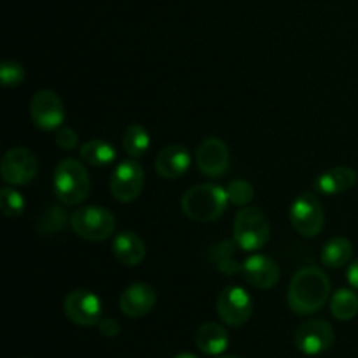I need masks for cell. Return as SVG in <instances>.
<instances>
[{
    "label": "cell",
    "mask_w": 358,
    "mask_h": 358,
    "mask_svg": "<svg viewBox=\"0 0 358 358\" xmlns=\"http://www.w3.org/2000/svg\"><path fill=\"white\" fill-rule=\"evenodd\" d=\"M289 215L294 229L303 236L315 238L324 229L325 213L313 192H301L290 205Z\"/></svg>",
    "instance_id": "cell-6"
},
{
    "label": "cell",
    "mask_w": 358,
    "mask_h": 358,
    "mask_svg": "<svg viewBox=\"0 0 358 358\" xmlns=\"http://www.w3.org/2000/svg\"><path fill=\"white\" fill-rule=\"evenodd\" d=\"M294 343L304 355H320L334 343V329L327 320H308L296 329Z\"/></svg>",
    "instance_id": "cell-12"
},
{
    "label": "cell",
    "mask_w": 358,
    "mask_h": 358,
    "mask_svg": "<svg viewBox=\"0 0 358 358\" xmlns=\"http://www.w3.org/2000/svg\"><path fill=\"white\" fill-rule=\"evenodd\" d=\"M0 210L9 219L20 217L24 212V198L16 189L3 187L0 191Z\"/></svg>",
    "instance_id": "cell-27"
},
{
    "label": "cell",
    "mask_w": 358,
    "mask_h": 358,
    "mask_svg": "<svg viewBox=\"0 0 358 358\" xmlns=\"http://www.w3.org/2000/svg\"><path fill=\"white\" fill-rule=\"evenodd\" d=\"M358 175L350 166H336L315 178V191L325 196L343 194L357 184Z\"/></svg>",
    "instance_id": "cell-17"
},
{
    "label": "cell",
    "mask_w": 358,
    "mask_h": 358,
    "mask_svg": "<svg viewBox=\"0 0 358 358\" xmlns=\"http://www.w3.org/2000/svg\"><path fill=\"white\" fill-rule=\"evenodd\" d=\"M122 147H124L126 154L133 159L142 157L150 147V136L147 129L142 124L128 126L124 135H122Z\"/></svg>",
    "instance_id": "cell-25"
},
{
    "label": "cell",
    "mask_w": 358,
    "mask_h": 358,
    "mask_svg": "<svg viewBox=\"0 0 358 358\" xmlns=\"http://www.w3.org/2000/svg\"><path fill=\"white\" fill-rule=\"evenodd\" d=\"M98 331L103 338H115L121 332V325L115 318H101L100 324H98Z\"/></svg>",
    "instance_id": "cell-30"
},
{
    "label": "cell",
    "mask_w": 358,
    "mask_h": 358,
    "mask_svg": "<svg viewBox=\"0 0 358 358\" xmlns=\"http://www.w3.org/2000/svg\"><path fill=\"white\" fill-rule=\"evenodd\" d=\"M217 313L226 325L240 327L250 320L254 313V301L243 287H226L217 301Z\"/></svg>",
    "instance_id": "cell-8"
},
{
    "label": "cell",
    "mask_w": 358,
    "mask_h": 358,
    "mask_svg": "<svg viewBox=\"0 0 358 358\" xmlns=\"http://www.w3.org/2000/svg\"><path fill=\"white\" fill-rule=\"evenodd\" d=\"M55 142L59 149L69 152V150L77 149V145H79V135H77L76 129L69 128V126H59V128L56 129Z\"/></svg>",
    "instance_id": "cell-29"
},
{
    "label": "cell",
    "mask_w": 358,
    "mask_h": 358,
    "mask_svg": "<svg viewBox=\"0 0 358 358\" xmlns=\"http://www.w3.org/2000/svg\"><path fill=\"white\" fill-rule=\"evenodd\" d=\"M331 296V282L320 268L308 266L292 276L287 301L294 313L313 315L320 311Z\"/></svg>",
    "instance_id": "cell-1"
},
{
    "label": "cell",
    "mask_w": 358,
    "mask_h": 358,
    "mask_svg": "<svg viewBox=\"0 0 358 358\" xmlns=\"http://www.w3.org/2000/svg\"><path fill=\"white\" fill-rule=\"evenodd\" d=\"M331 313L339 322H348L358 315V296L350 289L336 290L331 297Z\"/></svg>",
    "instance_id": "cell-22"
},
{
    "label": "cell",
    "mask_w": 358,
    "mask_h": 358,
    "mask_svg": "<svg viewBox=\"0 0 358 358\" xmlns=\"http://www.w3.org/2000/svg\"><path fill=\"white\" fill-rule=\"evenodd\" d=\"M24 72L23 65L14 59H6V62L0 63V83L6 87H16L20 86L24 80Z\"/></svg>",
    "instance_id": "cell-28"
},
{
    "label": "cell",
    "mask_w": 358,
    "mask_h": 358,
    "mask_svg": "<svg viewBox=\"0 0 358 358\" xmlns=\"http://www.w3.org/2000/svg\"><path fill=\"white\" fill-rule=\"evenodd\" d=\"M229 205L227 191L215 184H199L180 199L182 212L196 222H215Z\"/></svg>",
    "instance_id": "cell-2"
},
{
    "label": "cell",
    "mask_w": 358,
    "mask_h": 358,
    "mask_svg": "<svg viewBox=\"0 0 358 358\" xmlns=\"http://www.w3.org/2000/svg\"><path fill=\"white\" fill-rule=\"evenodd\" d=\"M145 182V171L135 159H126L114 168L110 175V194L119 203H131L140 196Z\"/></svg>",
    "instance_id": "cell-7"
},
{
    "label": "cell",
    "mask_w": 358,
    "mask_h": 358,
    "mask_svg": "<svg viewBox=\"0 0 358 358\" xmlns=\"http://www.w3.org/2000/svg\"><path fill=\"white\" fill-rule=\"evenodd\" d=\"M38 163L30 149L13 147L2 157L0 173L2 180L9 185H27L37 177Z\"/></svg>",
    "instance_id": "cell-9"
},
{
    "label": "cell",
    "mask_w": 358,
    "mask_h": 358,
    "mask_svg": "<svg viewBox=\"0 0 358 358\" xmlns=\"http://www.w3.org/2000/svg\"><path fill=\"white\" fill-rule=\"evenodd\" d=\"M69 213L63 206L49 205L44 212L41 213V217L37 219V231L44 236H52V234L62 233L63 227L69 222Z\"/></svg>",
    "instance_id": "cell-24"
},
{
    "label": "cell",
    "mask_w": 358,
    "mask_h": 358,
    "mask_svg": "<svg viewBox=\"0 0 358 358\" xmlns=\"http://www.w3.org/2000/svg\"><path fill=\"white\" fill-rule=\"evenodd\" d=\"M245 280L250 283L254 289L259 290H268L278 283L280 280V268L271 257L262 254H255L248 257L243 262L241 268Z\"/></svg>",
    "instance_id": "cell-15"
},
{
    "label": "cell",
    "mask_w": 358,
    "mask_h": 358,
    "mask_svg": "<svg viewBox=\"0 0 358 358\" xmlns=\"http://www.w3.org/2000/svg\"><path fill=\"white\" fill-rule=\"evenodd\" d=\"M112 254L121 264L138 266L145 259V243L133 231H122L112 240Z\"/></svg>",
    "instance_id": "cell-18"
},
{
    "label": "cell",
    "mask_w": 358,
    "mask_h": 358,
    "mask_svg": "<svg viewBox=\"0 0 358 358\" xmlns=\"http://www.w3.org/2000/svg\"><path fill=\"white\" fill-rule=\"evenodd\" d=\"M220 358H240V357H220Z\"/></svg>",
    "instance_id": "cell-33"
},
{
    "label": "cell",
    "mask_w": 358,
    "mask_h": 358,
    "mask_svg": "<svg viewBox=\"0 0 358 358\" xmlns=\"http://www.w3.org/2000/svg\"><path fill=\"white\" fill-rule=\"evenodd\" d=\"M194 341L199 352L206 353V355H220L229 346V336L220 324L206 322L196 331Z\"/></svg>",
    "instance_id": "cell-19"
},
{
    "label": "cell",
    "mask_w": 358,
    "mask_h": 358,
    "mask_svg": "<svg viewBox=\"0 0 358 358\" xmlns=\"http://www.w3.org/2000/svg\"><path fill=\"white\" fill-rule=\"evenodd\" d=\"M73 233L87 241H105L114 234L115 217L103 206H80L70 217Z\"/></svg>",
    "instance_id": "cell-5"
},
{
    "label": "cell",
    "mask_w": 358,
    "mask_h": 358,
    "mask_svg": "<svg viewBox=\"0 0 358 358\" xmlns=\"http://www.w3.org/2000/svg\"><path fill=\"white\" fill-rule=\"evenodd\" d=\"M30 117L38 129L56 131L65 122V107L58 93L51 90H41L30 101Z\"/></svg>",
    "instance_id": "cell-11"
},
{
    "label": "cell",
    "mask_w": 358,
    "mask_h": 358,
    "mask_svg": "<svg viewBox=\"0 0 358 358\" xmlns=\"http://www.w3.org/2000/svg\"><path fill=\"white\" fill-rule=\"evenodd\" d=\"M353 257V247H352V241L346 240L343 236H336L331 238L327 243L324 245L322 248V254L320 259L324 262V266L332 269H339V268H345Z\"/></svg>",
    "instance_id": "cell-21"
},
{
    "label": "cell",
    "mask_w": 358,
    "mask_h": 358,
    "mask_svg": "<svg viewBox=\"0 0 358 358\" xmlns=\"http://www.w3.org/2000/svg\"><path fill=\"white\" fill-rule=\"evenodd\" d=\"M191 161V152L187 150V147L173 143L157 152L156 171L164 180H177L189 170Z\"/></svg>",
    "instance_id": "cell-16"
},
{
    "label": "cell",
    "mask_w": 358,
    "mask_h": 358,
    "mask_svg": "<svg viewBox=\"0 0 358 358\" xmlns=\"http://www.w3.org/2000/svg\"><path fill=\"white\" fill-rule=\"evenodd\" d=\"M346 280H348V283L353 289L358 290V261L350 264L348 271H346Z\"/></svg>",
    "instance_id": "cell-31"
},
{
    "label": "cell",
    "mask_w": 358,
    "mask_h": 358,
    "mask_svg": "<svg viewBox=\"0 0 358 358\" xmlns=\"http://www.w3.org/2000/svg\"><path fill=\"white\" fill-rule=\"evenodd\" d=\"M231 154L226 142L217 136H208L203 140L196 150V166L206 177H222L229 170Z\"/></svg>",
    "instance_id": "cell-13"
},
{
    "label": "cell",
    "mask_w": 358,
    "mask_h": 358,
    "mask_svg": "<svg viewBox=\"0 0 358 358\" xmlns=\"http://www.w3.org/2000/svg\"><path fill=\"white\" fill-rule=\"evenodd\" d=\"M175 358H198V357L192 355V353H189V352H184V353H178Z\"/></svg>",
    "instance_id": "cell-32"
},
{
    "label": "cell",
    "mask_w": 358,
    "mask_h": 358,
    "mask_svg": "<svg viewBox=\"0 0 358 358\" xmlns=\"http://www.w3.org/2000/svg\"><path fill=\"white\" fill-rule=\"evenodd\" d=\"M63 311L66 318L80 327H93L101 320V301L96 294L86 289H76L66 294Z\"/></svg>",
    "instance_id": "cell-10"
},
{
    "label": "cell",
    "mask_w": 358,
    "mask_h": 358,
    "mask_svg": "<svg viewBox=\"0 0 358 358\" xmlns=\"http://www.w3.org/2000/svg\"><path fill=\"white\" fill-rule=\"evenodd\" d=\"M226 191L229 203L241 206V208L250 205V201L254 199V185H252L250 182L243 180V178H236V180L229 182Z\"/></svg>",
    "instance_id": "cell-26"
},
{
    "label": "cell",
    "mask_w": 358,
    "mask_h": 358,
    "mask_svg": "<svg viewBox=\"0 0 358 358\" xmlns=\"http://www.w3.org/2000/svg\"><path fill=\"white\" fill-rule=\"evenodd\" d=\"M156 301L157 296L154 287L149 283L138 282L126 287L124 292L119 297V308L126 317L140 318L152 311V308L156 306Z\"/></svg>",
    "instance_id": "cell-14"
},
{
    "label": "cell",
    "mask_w": 358,
    "mask_h": 358,
    "mask_svg": "<svg viewBox=\"0 0 358 358\" xmlns=\"http://www.w3.org/2000/svg\"><path fill=\"white\" fill-rule=\"evenodd\" d=\"M79 156L80 159L84 161L90 166H108L115 161L117 157V152H115L114 145L105 140L100 138H93L87 140L86 143H83L79 149Z\"/></svg>",
    "instance_id": "cell-20"
},
{
    "label": "cell",
    "mask_w": 358,
    "mask_h": 358,
    "mask_svg": "<svg viewBox=\"0 0 358 358\" xmlns=\"http://www.w3.org/2000/svg\"><path fill=\"white\" fill-rule=\"evenodd\" d=\"M236 248H240L236 241H220L219 245L212 247L210 259L219 268V271L226 273V275H234V273L241 271L243 264H238L236 259H234V250Z\"/></svg>",
    "instance_id": "cell-23"
},
{
    "label": "cell",
    "mask_w": 358,
    "mask_h": 358,
    "mask_svg": "<svg viewBox=\"0 0 358 358\" xmlns=\"http://www.w3.org/2000/svg\"><path fill=\"white\" fill-rule=\"evenodd\" d=\"M52 191L59 203L77 206L90 196L91 178L87 168L80 161L66 157L59 161L52 175Z\"/></svg>",
    "instance_id": "cell-3"
},
{
    "label": "cell",
    "mask_w": 358,
    "mask_h": 358,
    "mask_svg": "<svg viewBox=\"0 0 358 358\" xmlns=\"http://www.w3.org/2000/svg\"><path fill=\"white\" fill-rule=\"evenodd\" d=\"M269 234H271V226L268 217L257 206H243L234 217L233 236L241 250H261L269 241Z\"/></svg>",
    "instance_id": "cell-4"
}]
</instances>
